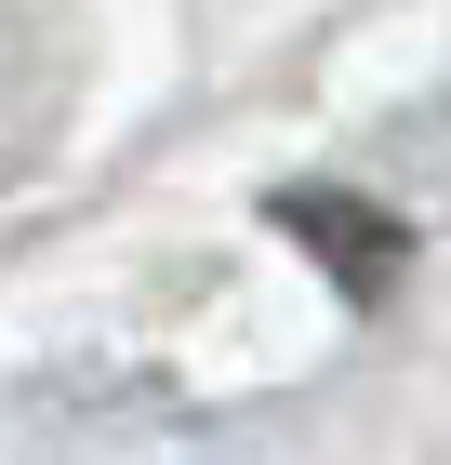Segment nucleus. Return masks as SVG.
<instances>
[{
    "instance_id": "f257e3e1",
    "label": "nucleus",
    "mask_w": 451,
    "mask_h": 465,
    "mask_svg": "<svg viewBox=\"0 0 451 465\" xmlns=\"http://www.w3.org/2000/svg\"><path fill=\"white\" fill-rule=\"evenodd\" d=\"M279 226H306V240L346 252V292H385V266H398V226L346 213V200H279Z\"/></svg>"
}]
</instances>
